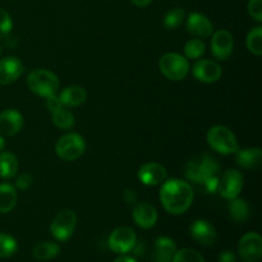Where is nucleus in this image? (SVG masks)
Segmentation results:
<instances>
[{
    "label": "nucleus",
    "instance_id": "f257e3e1",
    "mask_svg": "<svg viewBox=\"0 0 262 262\" xmlns=\"http://www.w3.org/2000/svg\"><path fill=\"white\" fill-rule=\"evenodd\" d=\"M220 165L216 159L207 152L194 156L187 163L186 178L196 184L205 193L217 192L219 184Z\"/></svg>",
    "mask_w": 262,
    "mask_h": 262
},
{
    "label": "nucleus",
    "instance_id": "f03ea898",
    "mask_svg": "<svg viewBox=\"0 0 262 262\" xmlns=\"http://www.w3.org/2000/svg\"><path fill=\"white\" fill-rule=\"evenodd\" d=\"M193 188L186 181L171 178L164 181L160 188V201L171 215L184 214L193 202Z\"/></svg>",
    "mask_w": 262,
    "mask_h": 262
},
{
    "label": "nucleus",
    "instance_id": "7ed1b4c3",
    "mask_svg": "<svg viewBox=\"0 0 262 262\" xmlns=\"http://www.w3.org/2000/svg\"><path fill=\"white\" fill-rule=\"evenodd\" d=\"M26 83L33 94L45 97V99L56 95L59 86H60L58 77L48 69H35V71L30 72L27 79H26Z\"/></svg>",
    "mask_w": 262,
    "mask_h": 262
},
{
    "label": "nucleus",
    "instance_id": "20e7f679",
    "mask_svg": "<svg viewBox=\"0 0 262 262\" xmlns=\"http://www.w3.org/2000/svg\"><path fill=\"white\" fill-rule=\"evenodd\" d=\"M206 140L210 147L222 155H232L239 148L234 133L224 125H215L210 128Z\"/></svg>",
    "mask_w": 262,
    "mask_h": 262
},
{
    "label": "nucleus",
    "instance_id": "39448f33",
    "mask_svg": "<svg viewBox=\"0 0 262 262\" xmlns=\"http://www.w3.org/2000/svg\"><path fill=\"white\" fill-rule=\"evenodd\" d=\"M159 67L161 73L171 81H182L189 72L188 59L178 53H168L161 56Z\"/></svg>",
    "mask_w": 262,
    "mask_h": 262
},
{
    "label": "nucleus",
    "instance_id": "423d86ee",
    "mask_svg": "<svg viewBox=\"0 0 262 262\" xmlns=\"http://www.w3.org/2000/svg\"><path fill=\"white\" fill-rule=\"evenodd\" d=\"M86 142L78 133H68L58 140L55 145V154L64 161H74L83 155Z\"/></svg>",
    "mask_w": 262,
    "mask_h": 262
},
{
    "label": "nucleus",
    "instance_id": "0eeeda50",
    "mask_svg": "<svg viewBox=\"0 0 262 262\" xmlns=\"http://www.w3.org/2000/svg\"><path fill=\"white\" fill-rule=\"evenodd\" d=\"M77 227V215L73 210L64 209L54 216L50 224V232L59 242H66L73 235Z\"/></svg>",
    "mask_w": 262,
    "mask_h": 262
},
{
    "label": "nucleus",
    "instance_id": "6e6552de",
    "mask_svg": "<svg viewBox=\"0 0 262 262\" xmlns=\"http://www.w3.org/2000/svg\"><path fill=\"white\" fill-rule=\"evenodd\" d=\"M107 243L113 252L118 253V255H125L135 250L136 245H137V235L132 228L119 227L113 230Z\"/></svg>",
    "mask_w": 262,
    "mask_h": 262
},
{
    "label": "nucleus",
    "instance_id": "1a4fd4ad",
    "mask_svg": "<svg viewBox=\"0 0 262 262\" xmlns=\"http://www.w3.org/2000/svg\"><path fill=\"white\" fill-rule=\"evenodd\" d=\"M238 255L243 262H258L262 257V238L258 233H246L238 243Z\"/></svg>",
    "mask_w": 262,
    "mask_h": 262
},
{
    "label": "nucleus",
    "instance_id": "9d476101",
    "mask_svg": "<svg viewBox=\"0 0 262 262\" xmlns=\"http://www.w3.org/2000/svg\"><path fill=\"white\" fill-rule=\"evenodd\" d=\"M243 189V176L241 171L235 169H229L224 171L219 178V184H217V192L220 196L225 200L237 199Z\"/></svg>",
    "mask_w": 262,
    "mask_h": 262
},
{
    "label": "nucleus",
    "instance_id": "9b49d317",
    "mask_svg": "<svg viewBox=\"0 0 262 262\" xmlns=\"http://www.w3.org/2000/svg\"><path fill=\"white\" fill-rule=\"evenodd\" d=\"M234 49V38L227 30H219L212 33L211 53L217 60H227L230 58Z\"/></svg>",
    "mask_w": 262,
    "mask_h": 262
},
{
    "label": "nucleus",
    "instance_id": "f8f14e48",
    "mask_svg": "<svg viewBox=\"0 0 262 262\" xmlns=\"http://www.w3.org/2000/svg\"><path fill=\"white\" fill-rule=\"evenodd\" d=\"M192 73L197 81L204 82V83H215L220 79L223 71L222 67L216 61L210 60V59H201V60H197L192 67Z\"/></svg>",
    "mask_w": 262,
    "mask_h": 262
},
{
    "label": "nucleus",
    "instance_id": "ddd939ff",
    "mask_svg": "<svg viewBox=\"0 0 262 262\" xmlns=\"http://www.w3.org/2000/svg\"><path fill=\"white\" fill-rule=\"evenodd\" d=\"M189 234L202 246H214L217 242V233L214 225L205 219H197L189 227Z\"/></svg>",
    "mask_w": 262,
    "mask_h": 262
},
{
    "label": "nucleus",
    "instance_id": "4468645a",
    "mask_svg": "<svg viewBox=\"0 0 262 262\" xmlns=\"http://www.w3.org/2000/svg\"><path fill=\"white\" fill-rule=\"evenodd\" d=\"M187 31L194 38H207L214 33V26L206 15L193 12L187 18Z\"/></svg>",
    "mask_w": 262,
    "mask_h": 262
},
{
    "label": "nucleus",
    "instance_id": "2eb2a0df",
    "mask_svg": "<svg viewBox=\"0 0 262 262\" xmlns=\"http://www.w3.org/2000/svg\"><path fill=\"white\" fill-rule=\"evenodd\" d=\"M138 179L145 186H159L168 177L166 169L158 163H146L138 169Z\"/></svg>",
    "mask_w": 262,
    "mask_h": 262
},
{
    "label": "nucleus",
    "instance_id": "dca6fc26",
    "mask_svg": "<svg viewBox=\"0 0 262 262\" xmlns=\"http://www.w3.org/2000/svg\"><path fill=\"white\" fill-rule=\"evenodd\" d=\"M133 220L136 224L142 229H150V228L155 227L158 223V211L155 207L148 202H138L136 206L133 207L132 211Z\"/></svg>",
    "mask_w": 262,
    "mask_h": 262
},
{
    "label": "nucleus",
    "instance_id": "f3484780",
    "mask_svg": "<svg viewBox=\"0 0 262 262\" xmlns=\"http://www.w3.org/2000/svg\"><path fill=\"white\" fill-rule=\"evenodd\" d=\"M25 72L22 61L15 56H8L0 60V84H10L17 81Z\"/></svg>",
    "mask_w": 262,
    "mask_h": 262
},
{
    "label": "nucleus",
    "instance_id": "a211bd4d",
    "mask_svg": "<svg viewBox=\"0 0 262 262\" xmlns=\"http://www.w3.org/2000/svg\"><path fill=\"white\" fill-rule=\"evenodd\" d=\"M23 127V117L18 110L7 109L0 113V135L14 136L22 129Z\"/></svg>",
    "mask_w": 262,
    "mask_h": 262
},
{
    "label": "nucleus",
    "instance_id": "6ab92c4d",
    "mask_svg": "<svg viewBox=\"0 0 262 262\" xmlns=\"http://www.w3.org/2000/svg\"><path fill=\"white\" fill-rule=\"evenodd\" d=\"M177 252V245L171 238L159 237L154 245V261L171 262Z\"/></svg>",
    "mask_w": 262,
    "mask_h": 262
},
{
    "label": "nucleus",
    "instance_id": "aec40b11",
    "mask_svg": "<svg viewBox=\"0 0 262 262\" xmlns=\"http://www.w3.org/2000/svg\"><path fill=\"white\" fill-rule=\"evenodd\" d=\"M235 161L243 169H257L262 164V151L258 147L238 148L235 151Z\"/></svg>",
    "mask_w": 262,
    "mask_h": 262
},
{
    "label": "nucleus",
    "instance_id": "412c9836",
    "mask_svg": "<svg viewBox=\"0 0 262 262\" xmlns=\"http://www.w3.org/2000/svg\"><path fill=\"white\" fill-rule=\"evenodd\" d=\"M63 106L76 107L83 104L87 100V91L82 86L66 87L59 95Z\"/></svg>",
    "mask_w": 262,
    "mask_h": 262
},
{
    "label": "nucleus",
    "instance_id": "4be33fe9",
    "mask_svg": "<svg viewBox=\"0 0 262 262\" xmlns=\"http://www.w3.org/2000/svg\"><path fill=\"white\" fill-rule=\"evenodd\" d=\"M17 191L12 184H0V214L10 212L17 205Z\"/></svg>",
    "mask_w": 262,
    "mask_h": 262
},
{
    "label": "nucleus",
    "instance_id": "5701e85b",
    "mask_svg": "<svg viewBox=\"0 0 262 262\" xmlns=\"http://www.w3.org/2000/svg\"><path fill=\"white\" fill-rule=\"evenodd\" d=\"M18 168V159L14 154L9 151L0 152V177L3 179H10L17 176Z\"/></svg>",
    "mask_w": 262,
    "mask_h": 262
},
{
    "label": "nucleus",
    "instance_id": "b1692460",
    "mask_svg": "<svg viewBox=\"0 0 262 262\" xmlns=\"http://www.w3.org/2000/svg\"><path fill=\"white\" fill-rule=\"evenodd\" d=\"M60 252V247L54 242H41L32 250V255L38 261H48L56 257Z\"/></svg>",
    "mask_w": 262,
    "mask_h": 262
},
{
    "label": "nucleus",
    "instance_id": "393cba45",
    "mask_svg": "<svg viewBox=\"0 0 262 262\" xmlns=\"http://www.w3.org/2000/svg\"><path fill=\"white\" fill-rule=\"evenodd\" d=\"M228 210H229L230 217L237 223H245L250 217V206L243 199L237 197V199L230 200Z\"/></svg>",
    "mask_w": 262,
    "mask_h": 262
},
{
    "label": "nucleus",
    "instance_id": "a878e982",
    "mask_svg": "<svg viewBox=\"0 0 262 262\" xmlns=\"http://www.w3.org/2000/svg\"><path fill=\"white\" fill-rule=\"evenodd\" d=\"M246 45L250 53L253 55L260 56L262 54V27L256 26L248 32L247 38H246Z\"/></svg>",
    "mask_w": 262,
    "mask_h": 262
},
{
    "label": "nucleus",
    "instance_id": "bb28decb",
    "mask_svg": "<svg viewBox=\"0 0 262 262\" xmlns=\"http://www.w3.org/2000/svg\"><path fill=\"white\" fill-rule=\"evenodd\" d=\"M53 114V123L55 127L60 128V129H71L74 125V117L69 110L61 109L56 110V112L51 113Z\"/></svg>",
    "mask_w": 262,
    "mask_h": 262
},
{
    "label": "nucleus",
    "instance_id": "cd10ccee",
    "mask_svg": "<svg viewBox=\"0 0 262 262\" xmlns=\"http://www.w3.org/2000/svg\"><path fill=\"white\" fill-rule=\"evenodd\" d=\"M18 250V243L14 237L0 233V258L12 257Z\"/></svg>",
    "mask_w": 262,
    "mask_h": 262
},
{
    "label": "nucleus",
    "instance_id": "c85d7f7f",
    "mask_svg": "<svg viewBox=\"0 0 262 262\" xmlns=\"http://www.w3.org/2000/svg\"><path fill=\"white\" fill-rule=\"evenodd\" d=\"M205 53V43L201 38H191L189 41H187V43L184 45V56L187 59H199L204 55Z\"/></svg>",
    "mask_w": 262,
    "mask_h": 262
},
{
    "label": "nucleus",
    "instance_id": "c756f323",
    "mask_svg": "<svg viewBox=\"0 0 262 262\" xmlns=\"http://www.w3.org/2000/svg\"><path fill=\"white\" fill-rule=\"evenodd\" d=\"M184 15H186V12H184L183 8H174V9H170L164 17V26L168 30H176L179 26L182 25L184 19Z\"/></svg>",
    "mask_w": 262,
    "mask_h": 262
},
{
    "label": "nucleus",
    "instance_id": "7c9ffc66",
    "mask_svg": "<svg viewBox=\"0 0 262 262\" xmlns=\"http://www.w3.org/2000/svg\"><path fill=\"white\" fill-rule=\"evenodd\" d=\"M171 262H205L201 253L192 248H182L177 250Z\"/></svg>",
    "mask_w": 262,
    "mask_h": 262
},
{
    "label": "nucleus",
    "instance_id": "2f4dec72",
    "mask_svg": "<svg viewBox=\"0 0 262 262\" xmlns=\"http://www.w3.org/2000/svg\"><path fill=\"white\" fill-rule=\"evenodd\" d=\"M13 28V20L10 18L9 13L0 7V38L9 37Z\"/></svg>",
    "mask_w": 262,
    "mask_h": 262
},
{
    "label": "nucleus",
    "instance_id": "473e14b6",
    "mask_svg": "<svg viewBox=\"0 0 262 262\" xmlns=\"http://www.w3.org/2000/svg\"><path fill=\"white\" fill-rule=\"evenodd\" d=\"M248 14L257 22H262V0H250L247 5Z\"/></svg>",
    "mask_w": 262,
    "mask_h": 262
},
{
    "label": "nucleus",
    "instance_id": "72a5a7b5",
    "mask_svg": "<svg viewBox=\"0 0 262 262\" xmlns=\"http://www.w3.org/2000/svg\"><path fill=\"white\" fill-rule=\"evenodd\" d=\"M33 183V179L31 177V174L23 173L20 176L17 177V181H15V187L19 189H28Z\"/></svg>",
    "mask_w": 262,
    "mask_h": 262
},
{
    "label": "nucleus",
    "instance_id": "f704fd0d",
    "mask_svg": "<svg viewBox=\"0 0 262 262\" xmlns=\"http://www.w3.org/2000/svg\"><path fill=\"white\" fill-rule=\"evenodd\" d=\"M46 107H48L49 112L54 113V112H56V110L61 109V107H64V106H63V104H61L59 96H56V95H53V96L46 97Z\"/></svg>",
    "mask_w": 262,
    "mask_h": 262
},
{
    "label": "nucleus",
    "instance_id": "c9c22d12",
    "mask_svg": "<svg viewBox=\"0 0 262 262\" xmlns=\"http://www.w3.org/2000/svg\"><path fill=\"white\" fill-rule=\"evenodd\" d=\"M123 200H124L125 204L133 205L137 202V193H136L133 189H125L123 192Z\"/></svg>",
    "mask_w": 262,
    "mask_h": 262
},
{
    "label": "nucleus",
    "instance_id": "e433bc0d",
    "mask_svg": "<svg viewBox=\"0 0 262 262\" xmlns=\"http://www.w3.org/2000/svg\"><path fill=\"white\" fill-rule=\"evenodd\" d=\"M237 261V256L232 251H223L217 257V262H235Z\"/></svg>",
    "mask_w": 262,
    "mask_h": 262
},
{
    "label": "nucleus",
    "instance_id": "4c0bfd02",
    "mask_svg": "<svg viewBox=\"0 0 262 262\" xmlns=\"http://www.w3.org/2000/svg\"><path fill=\"white\" fill-rule=\"evenodd\" d=\"M130 2L133 3V4L136 5V7H140V8H143V7H147L148 4H150L152 0H130Z\"/></svg>",
    "mask_w": 262,
    "mask_h": 262
},
{
    "label": "nucleus",
    "instance_id": "58836bf2",
    "mask_svg": "<svg viewBox=\"0 0 262 262\" xmlns=\"http://www.w3.org/2000/svg\"><path fill=\"white\" fill-rule=\"evenodd\" d=\"M114 262H137V260L133 257H130V256L123 255V256H119V257H118Z\"/></svg>",
    "mask_w": 262,
    "mask_h": 262
},
{
    "label": "nucleus",
    "instance_id": "ea45409f",
    "mask_svg": "<svg viewBox=\"0 0 262 262\" xmlns=\"http://www.w3.org/2000/svg\"><path fill=\"white\" fill-rule=\"evenodd\" d=\"M4 148H5V140H4V136L0 135V152H2V151H4Z\"/></svg>",
    "mask_w": 262,
    "mask_h": 262
},
{
    "label": "nucleus",
    "instance_id": "a19ab883",
    "mask_svg": "<svg viewBox=\"0 0 262 262\" xmlns=\"http://www.w3.org/2000/svg\"><path fill=\"white\" fill-rule=\"evenodd\" d=\"M0 54H2V46H0Z\"/></svg>",
    "mask_w": 262,
    "mask_h": 262
}]
</instances>
